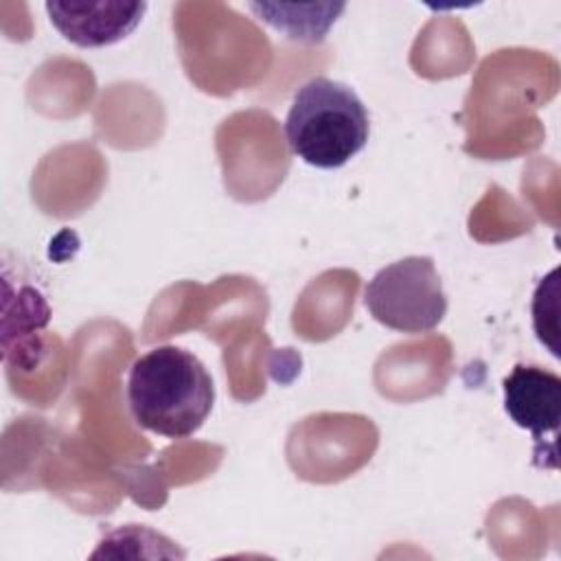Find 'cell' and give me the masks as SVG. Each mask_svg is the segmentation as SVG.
I'll list each match as a JSON object with an SVG mask.
<instances>
[{
	"label": "cell",
	"instance_id": "1",
	"mask_svg": "<svg viewBox=\"0 0 561 561\" xmlns=\"http://www.w3.org/2000/svg\"><path fill=\"white\" fill-rule=\"evenodd\" d=\"M127 403L142 430L164 438H188L208 419L215 386L206 366L191 351L164 344L131 364Z\"/></svg>",
	"mask_w": 561,
	"mask_h": 561
},
{
	"label": "cell",
	"instance_id": "2",
	"mask_svg": "<svg viewBox=\"0 0 561 561\" xmlns=\"http://www.w3.org/2000/svg\"><path fill=\"white\" fill-rule=\"evenodd\" d=\"M370 121L357 92L329 77L302 83L285 116V140L294 156L316 169H337L368 142Z\"/></svg>",
	"mask_w": 561,
	"mask_h": 561
},
{
	"label": "cell",
	"instance_id": "3",
	"mask_svg": "<svg viewBox=\"0 0 561 561\" xmlns=\"http://www.w3.org/2000/svg\"><path fill=\"white\" fill-rule=\"evenodd\" d=\"M364 305L386 329L425 333L447 313V296L430 256H405L379 270L364 289Z\"/></svg>",
	"mask_w": 561,
	"mask_h": 561
},
{
	"label": "cell",
	"instance_id": "4",
	"mask_svg": "<svg viewBox=\"0 0 561 561\" xmlns=\"http://www.w3.org/2000/svg\"><path fill=\"white\" fill-rule=\"evenodd\" d=\"M504 410L511 421L528 430L535 456H543V438H557L561 421V377L541 366L517 364L502 381Z\"/></svg>",
	"mask_w": 561,
	"mask_h": 561
},
{
	"label": "cell",
	"instance_id": "5",
	"mask_svg": "<svg viewBox=\"0 0 561 561\" xmlns=\"http://www.w3.org/2000/svg\"><path fill=\"white\" fill-rule=\"evenodd\" d=\"M50 24L79 48H103L112 46L136 31L140 24L147 2H59L50 0L44 4Z\"/></svg>",
	"mask_w": 561,
	"mask_h": 561
},
{
	"label": "cell",
	"instance_id": "6",
	"mask_svg": "<svg viewBox=\"0 0 561 561\" xmlns=\"http://www.w3.org/2000/svg\"><path fill=\"white\" fill-rule=\"evenodd\" d=\"M250 11L285 37L305 44H320L329 28L337 22L344 2L322 4H285V2H250Z\"/></svg>",
	"mask_w": 561,
	"mask_h": 561
},
{
	"label": "cell",
	"instance_id": "7",
	"mask_svg": "<svg viewBox=\"0 0 561 561\" xmlns=\"http://www.w3.org/2000/svg\"><path fill=\"white\" fill-rule=\"evenodd\" d=\"M557 274L559 270H552L546 278L535 289L533 296V324L535 333L541 344L550 348L554 357H559V346H557Z\"/></svg>",
	"mask_w": 561,
	"mask_h": 561
}]
</instances>
